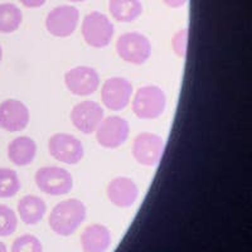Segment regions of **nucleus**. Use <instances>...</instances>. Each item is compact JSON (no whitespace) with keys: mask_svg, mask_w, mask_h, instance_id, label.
<instances>
[{"mask_svg":"<svg viewBox=\"0 0 252 252\" xmlns=\"http://www.w3.org/2000/svg\"><path fill=\"white\" fill-rule=\"evenodd\" d=\"M63 82L72 94L86 97L97 91L101 78L98 72L94 67L76 66L64 73Z\"/></svg>","mask_w":252,"mask_h":252,"instance_id":"obj_10","label":"nucleus"},{"mask_svg":"<svg viewBox=\"0 0 252 252\" xmlns=\"http://www.w3.org/2000/svg\"><path fill=\"white\" fill-rule=\"evenodd\" d=\"M48 153L60 163L76 165L85 157L82 141L68 132H56L48 139Z\"/></svg>","mask_w":252,"mask_h":252,"instance_id":"obj_6","label":"nucleus"},{"mask_svg":"<svg viewBox=\"0 0 252 252\" xmlns=\"http://www.w3.org/2000/svg\"><path fill=\"white\" fill-rule=\"evenodd\" d=\"M140 0H110L109 13L120 23H131L143 14Z\"/></svg>","mask_w":252,"mask_h":252,"instance_id":"obj_18","label":"nucleus"},{"mask_svg":"<svg viewBox=\"0 0 252 252\" xmlns=\"http://www.w3.org/2000/svg\"><path fill=\"white\" fill-rule=\"evenodd\" d=\"M134 87L132 83L125 77L107 78L101 87V101L106 109L111 111H121L131 102Z\"/></svg>","mask_w":252,"mask_h":252,"instance_id":"obj_9","label":"nucleus"},{"mask_svg":"<svg viewBox=\"0 0 252 252\" xmlns=\"http://www.w3.org/2000/svg\"><path fill=\"white\" fill-rule=\"evenodd\" d=\"M31 111L23 101L6 98L0 102V129L8 132H19L29 125Z\"/></svg>","mask_w":252,"mask_h":252,"instance_id":"obj_13","label":"nucleus"},{"mask_svg":"<svg viewBox=\"0 0 252 252\" xmlns=\"http://www.w3.org/2000/svg\"><path fill=\"white\" fill-rule=\"evenodd\" d=\"M112 242L111 232L105 224L94 223L83 229L81 247L83 252H106Z\"/></svg>","mask_w":252,"mask_h":252,"instance_id":"obj_15","label":"nucleus"},{"mask_svg":"<svg viewBox=\"0 0 252 252\" xmlns=\"http://www.w3.org/2000/svg\"><path fill=\"white\" fill-rule=\"evenodd\" d=\"M107 199L119 208H130L139 198L138 184L129 177H116L106 187Z\"/></svg>","mask_w":252,"mask_h":252,"instance_id":"obj_14","label":"nucleus"},{"mask_svg":"<svg viewBox=\"0 0 252 252\" xmlns=\"http://www.w3.org/2000/svg\"><path fill=\"white\" fill-rule=\"evenodd\" d=\"M20 4L26 8L29 9H35V8H40V6H43L46 4L47 0H18Z\"/></svg>","mask_w":252,"mask_h":252,"instance_id":"obj_24","label":"nucleus"},{"mask_svg":"<svg viewBox=\"0 0 252 252\" xmlns=\"http://www.w3.org/2000/svg\"><path fill=\"white\" fill-rule=\"evenodd\" d=\"M81 33L87 46L101 49L111 43L115 27L107 15L100 12H91L83 18Z\"/></svg>","mask_w":252,"mask_h":252,"instance_id":"obj_4","label":"nucleus"},{"mask_svg":"<svg viewBox=\"0 0 252 252\" xmlns=\"http://www.w3.org/2000/svg\"><path fill=\"white\" fill-rule=\"evenodd\" d=\"M22 182L14 169L0 168V198H12L19 193Z\"/></svg>","mask_w":252,"mask_h":252,"instance_id":"obj_20","label":"nucleus"},{"mask_svg":"<svg viewBox=\"0 0 252 252\" xmlns=\"http://www.w3.org/2000/svg\"><path fill=\"white\" fill-rule=\"evenodd\" d=\"M189 28H182L175 32L172 38V49L174 55L181 60H186L188 52Z\"/></svg>","mask_w":252,"mask_h":252,"instance_id":"obj_23","label":"nucleus"},{"mask_svg":"<svg viewBox=\"0 0 252 252\" xmlns=\"http://www.w3.org/2000/svg\"><path fill=\"white\" fill-rule=\"evenodd\" d=\"M152 42L145 34L139 32L124 33L116 40V53L126 63L141 66L152 56Z\"/></svg>","mask_w":252,"mask_h":252,"instance_id":"obj_3","label":"nucleus"},{"mask_svg":"<svg viewBox=\"0 0 252 252\" xmlns=\"http://www.w3.org/2000/svg\"><path fill=\"white\" fill-rule=\"evenodd\" d=\"M71 3H83V1H86V0H68Z\"/></svg>","mask_w":252,"mask_h":252,"instance_id":"obj_28","label":"nucleus"},{"mask_svg":"<svg viewBox=\"0 0 252 252\" xmlns=\"http://www.w3.org/2000/svg\"><path fill=\"white\" fill-rule=\"evenodd\" d=\"M80 23V12L73 5H58L47 14L46 29L56 38H68Z\"/></svg>","mask_w":252,"mask_h":252,"instance_id":"obj_11","label":"nucleus"},{"mask_svg":"<svg viewBox=\"0 0 252 252\" xmlns=\"http://www.w3.org/2000/svg\"><path fill=\"white\" fill-rule=\"evenodd\" d=\"M6 155L15 166L31 165L37 157V143L29 136H18L8 144Z\"/></svg>","mask_w":252,"mask_h":252,"instance_id":"obj_16","label":"nucleus"},{"mask_svg":"<svg viewBox=\"0 0 252 252\" xmlns=\"http://www.w3.org/2000/svg\"><path fill=\"white\" fill-rule=\"evenodd\" d=\"M96 141L105 149H118L126 143L130 135L129 123L121 116L114 115L103 118L94 130Z\"/></svg>","mask_w":252,"mask_h":252,"instance_id":"obj_8","label":"nucleus"},{"mask_svg":"<svg viewBox=\"0 0 252 252\" xmlns=\"http://www.w3.org/2000/svg\"><path fill=\"white\" fill-rule=\"evenodd\" d=\"M34 182L40 192L48 195H66L73 188V177L64 168L57 165L42 166L35 172Z\"/></svg>","mask_w":252,"mask_h":252,"instance_id":"obj_5","label":"nucleus"},{"mask_svg":"<svg viewBox=\"0 0 252 252\" xmlns=\"http://www.w3.org/2000/svg\"><path fill=\"white\" fill-rule=\"evenodd\" d=\"M105 118V111L100 103L92 100H85L76 103L69 112L72 125L82 134H94V130Z\"/></svg>","mask_w":252,"mask_h":252,"instance_id":"obj_12","label":"nucleus"},{"mask_svg":"<svg viewBox=\"0 0 252 252\" xmlns=\"http://www.w3.org/2000/svg\"><path fill=\"white\" fill-rule=\"evenodd\" d=\"M131 107L140 120H155L160 118L166 107V94L159 86L146 85L132 94Z\"/></svg>","mask_w":252,"mask_h":252,"instance_id":"obj_2","label":"nucleus"},{"mask_svg":"<svg viewBox=\"0 0 252 252\" xmlns=\"http://www.w3.org/2000/svg\"><path fill=\"white\" fill-rule=\"evenodd\" d=\"M164 149H165V144L160 135L145 131L135 136L131 153L135 160L140 165L153 168L157 166L163 159Z\"/></svg>","mask_w":252,"mask_h":252,"instance_id":"obj_7","label":"nucleus"},{"mask_svg":"<svg viewBox=\"0 0 252 252\" xmlns=\"http://www.w3.org/2000/svg\"><path fill=\"white\" fill-rule=\"evenodd\" d=\"M18 216L10 207L0 204V237L12 236L17 231Z\"/></svg>","mask_w":252,"mask_h":252,"instance_id":"obj_21","label":"nucleus"},{"mask_svg":"<svg viewBox=\"0 0 252 252\" xmlns=\"http://www.w3.org/2000/svg\"><path fill=\"white\" fill-rule=\"evenodd\" d=\"M3 47H1V44H0V63H1V61H3Z\"/></svg>","mask_w":252,"mask_h":252,"instance_id":"obj_27","label":"nucleus"},{"mask_svg":"<svg viewBox=\"0 0 252 252\" xmlns=\"http://www.w3.org/2000/svg\"><path fill=\"white\" fill-rule=\"evenodd\" d=\"M86 216V204L76 198H68L53 207L49 213L48 224L56 235L68 237L80 228Z\"/></svg>","mask_w":252,"mask_h":252,"instance_id":"obj_1","label":"nucleus"},{"mask_svg":"<svg viewBox=\"0 0 252 252\" xmlns=\"http://www.w3.org/2000/svg\"><path fill=\"white\" fill-rule=\"evenodd\" d=\"M12 252H43V245L37 236L26 233L15 238Z\"/></svg>","mask_w":252,"mask_h":252,"instance_id":"obj_22","label":"nucleus"},{"mask_svg":"<svg viewBox=\"0 0 252 252\" xmlns=\"http://www.w3.org/2000/svg\"><path fill=\"white\" fill-rule=\"evenodd\" d=\"M18 217L23 223L34 226L39 223L47 213V204L40 197L35 194H27L18 201Z\"/></svg>","mask_w":252,"mask_h":252,"instance_id":"obj_17","label":"nucleus"},{"mask_svg":"<svg viewBox=\"0 0 252 252\" xmlns=\"http://www.w3.org/2000/svg\"><path fill=\"white\" fill-rule=\"evenodd\" d=\"M163 3L165 4L166 6H169V8L178 9L186 5V4L188 3V0H163Z\"/></svg>","mask_w":252,"mask_h":252,"instance_id":"obj_25","label":"nucleus"},{"mask_svg":"<svg viewBox=\"0 0 252 252\" xmlns=\"http://www.w3.org/2000/svg\"><path fill=\"white\" fill-rule=\"evenodd\" d=\"M0 252H9L6 245L4 242H1V241H0Z\"/></svg>","mask_w":252,"mask_h":252,"instance_id":"obj_26","label":"nucleus"},{"mask_svg":"<svg viewBox=\"0 0 252 252\" xmlns=\"http://www.w3.org/2000/svg\"><path fill=\"white\" fill-rule=\"evenodd\" d=\"M23 23V13L15 4H0V33L10 34L20 28Z\"/></svg>","mask_w":252,"mask_h":252,"instance_id":"obj_19","label":"nucleus"}]
</instances>
